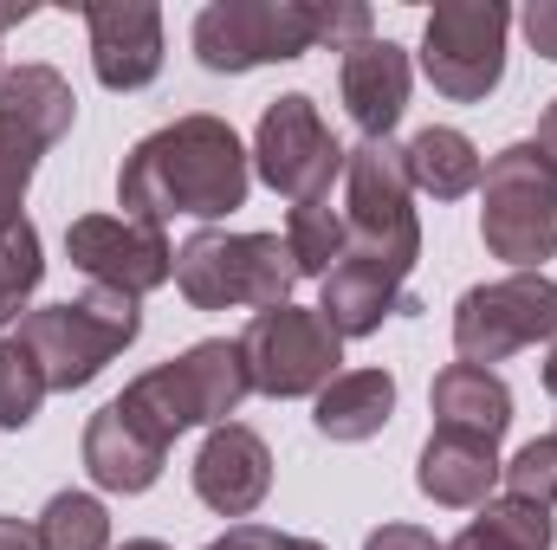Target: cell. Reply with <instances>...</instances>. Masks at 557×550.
<instances>
[{
    "label": "cell",
    "instance_id": "83f0119b",
    "mask_svg": "<svg viewBox=\"0 0 557 550\" xmlns=\"http://www.w3.org/2000/svg\"><path fill=\"white\" fill-rule=\"evenodd\" d=\"M46 149H52V142L33 137L20 117H7V111H0V227L26 221V214H20V201H26L33 168H39V155H46Z\"/></svg>",
    "mask_w": 557,
    "mask_h": 550
},
{
    "label": "cell",
    "instance_id": "8fae6325",
    "mask_svg": "<svg viewBox=\"0 0 557 550\" xmlns=\"http://www.w3.org/2000/svg\"><path fill=\"white\" fill-rule=\"evenodd\" d=\"M344 142L331 137V124L318 117V104L305 91H285L260 111V130H253V168L273 195L298 201H324L331 182L344 175Z\"/></svg>",
    "mask_w": 557,
    "mask_h": 550
},
{
    "label": "cell",
    "instance_id": "f1b7e54d",
    "mask_svg": "<svg viewBox=\"0 0 557 550\" xmlns=\"http://www.w3.org/2000/svg\"><path fill=\"white\" fill-rule=\"evenodd\" d=\"M499 479H506V499H525V505L552 512L557 505V434L525 440V447L499 466Z\"/></svg>",
    "mask_w": 557,
    "mask_h": 550
},
{
    "label": "cell",
    "instance_id": "8992f818",
    "mask_svg": "<svg viewBox=\"0 0 557 550\" xmlns=\"http://www.w3.org/2000/svg\"><path fill=\"white\" fill-rule=\"evenodd\" d=\"M344 227H350V253L376 260L396 278L416 273L421 260V221H416V182L396 142H357L344 155Z\"/></svg>",
    "mask_w": 557,
    "mask_h": 550
},
{
    "label": "cell",
    "instance_id": "d4e9b609",
    "mask_svg": "<svg viewBox=\"0 0 557 550\" xmlns=\"http://www.w3.org/2000/svg\"><path fill=\"white\" fill-rule=\"evenodd\" d=\"M39 545L46 550H111V518L91 492H52L39 512Z\"/></svg>",
    "mask_w": 557,
    "mask_h": 550
},
{
    "label": "cell",
    "instance_id": "cb8c5ba5",
    "mask_svg": "<svg viewBox=\"0 0 557 550\" xmlns=\"http://www.w3.org/2000/svg\"><path fill=\"white\" fill-rule=\"evenodd\" d=\"M285 247H292L298 278H324L344 253H350L344 208H331V195H324V201H298V208L285 214Z\"/></svg>",
    "mask_w": 557,
    "mask_h": 550
},
{
    "label": "cell",
    "instance_id": "f546056e",
    "mask_svg": "<svg viewBox=\"0 0 557 550\" xmlns=\"http://www.w3.org/2000/svg\"><path fill=\"white\" fill-rule=\"evenodd\" d=\"M208 550H324L318 538H292L273 525H227V538H214Z\"/></svg>",
    "mask_w": 557,
    "mask_h": 550
},
{
    "label": "cell",
    "instance_id": "7a4b0ae2",
    "mask_svg": "<svg viewBox=\"0 0 557 550\" xmlns=\"http://www.w3.org/2000/svg\"><path fill=\"white\" fill-rule=\"evenodd\" d=\"M253 396V376H247V357H240V337H208L195 350H182L175 363H156L143 370L137 383L117 396V409L137 421L143 434H156L162 447H175V434L188 427H227V414Z\"/></svg>",
    "mask_w": 557,
    "mask_h": 550
},
{
    "label": "cell",
    "instance_id": "ac0fdd59",
    "mask_svg": "<svg viewBox=\"0 0 557 550\" xmlns=\"http://www.w3.org/2000/svg\"><path fill=\"white\" fill-rule=\"evenodd\" d=\"M162 460H169V447L156 440V434H143L131 414L117 409H98L85 421V473L104 486V492H149L156 479H162Z\"/></svg>",
    "mask_w": 557,
    "mask_h": 550
},
{
    "label": "cell",
    "instance_id": "3957f363",
    "mask_svg": "<svg viewBox=\"0 0 557 550\" xmlns=\"http://www.w3.org/2000/svg\"><path fill=\"white\" fill-rule=\"evenodd\" d=\"M143 330V311L137 298H124V291H85V298H65V304H39V311H26L20 317V343L33 350V363L46 370V389H85V383H98L104 376V363L117 357V350H131Z\"/></svg>",
    "mask_w": 557,
    "mask_h": 550
},
{
    "label": "cell",
    "instance_id": "e575fe53",
    "mask_svg": "<svg viewBox=\"0 0 557 550\" xmlns=\"http://www.w3.org/2000/svg\"><path fill=\"white\" fill-rule=\"evenodd\" d=\"M545 389H552V402H557V337H552V357H545Z\"/></svg>",
    "mask_w": 557,
    "mask_h": 550
},
{
    "label": "cell",
    "instance_id": "d6a6232c",
    "mask_svg": "<svg viewBox=\"0 0 557 550\" xmlns=\"http://www.w3.org/2000/svg\"><path fill=\"white\" fill-rule=\"evenodd\" d=\"M0 550H46V545H39V525H26V518H7V512H0Z\"/></svg>",
    "mask_w": 557,
    "mask_h": 550
},
{
    "label": "cell",
    "instance_id": "484cf974",
    "mask_svg": "<svg viewBox=\"0 0 557 550\" xmlns=\"http://www.w3.org/2000/svg\"><path fill=\"white\" fill-rule=\"evenodd\" d=\"M46 260H39V227L33 221H13L0 227V324H13L26 311V298L39 291Z\"/></svg>",
    "mask_w": 557,
    "mask_h": 550
},
{
    "label": "cell",
    "instance_id": "5b68a950",
    "mask_svg": "<svg viewBox=\"0 0 557 550\" xmlns=\"http://www.w3.org/2000/svg\"><path fill=\"white\" fill-rule=\"evenodd\" d=\"M480 240L512 273H539L557 253V168L539 142H512L480 175Z\"/></svg>",
    "mask_w": 557,
    "mask_h": 550
},
{
    "label": "cell",
    "instance_id": "2e32d148",
    "mask_svg": "<svg viewBox=\"0 0 557 550\" xmlns=\"http://www.w3.org/2000/svg\"><path fill=\"white\" fill-rule=\"evenodd\" d=\"M499 447L493 440H473V434H454V427H434L421 440L416 460V486L434 499V505H454V512H473L493 499L499 486Z\"/></svg>",
    "mask_w": 557,
    "mask_h": 550
},
{
    "label": "cell",
    "instance_id": "5bb4252c",
    "mask_svg": "<svg viewBox=\"0 0 557 550\" xmlns=\"http://www.w3.org/2000/svg\"><path fill=\"white\" fill-rule=\"evenodd\" d=\"M91 72L104 91H143L162 72V13L149 0H91Z\"/></svg>",
    "mask_w": 557,
    "mask_h": 550
},
{
    "label": "cell",
    "instance_id": "9a60e30c",
    "mask_svg": "<svg viewBox=\"0 0 557 550\" xmlns=\"http://www.w3.org/2000/svg\"><path fill=\"white\" fill-rule=\"evenodd\" d=\"M337 91H344V111L350 124L370 142H389V130L403 124L409 111V52L396 39H363L344 52V72H337Z\"/></svg>",
    "mask_w": 557,
    "mask_h": 550
},
{
    "label": "cell",
    "instance_id": "ffe728a7",
    "mask_svg": "<svg viewBox=\"0 0 557 550\" xmlns=\"http://www.w3.org/2000/svg\"><path fill=\"white\" fill-rule=\"evenodd\" d=\"M396 414V376L389 370H344L331 389H318V434L337 440V447H357V440H376Z\"/></svg>",
    "mask_w": 557,
    "mask_h": 550
},
{
    "label": "cell",
    "instance_id": "603a6c76",
    "mask_svg": "<svg viewBox=\"0 0 557 550\" xmlns=\"http://www.w3.org/2000/svg\"><path fill=\"white\" fill-rule=\"evenodd\" d=\"M557 532H552V512L525 505V499H486L480 518L454 538L447 550H552Z\"/></svg>",
    "mask_w": 557,
    "mask_h": 550
},
{
    "label": "cell",
    "instance_id": "d6986e66",
    "mask_svg": "<svg viewBox=\"0 0 557 550\" xmlns=\"http://www.w3.org/2000/svg\"><path fill=\"white\" fill-rule=\"evenodd\" d=\"M428 409H434V427H454V434L499 447V434L512 427V389L480 363H447L428 389Z\"/></svg>",
    "mask_w": 557,
    "mask_h": 550
},
{
    "label": "cell",
    "instance_id": "1f68e13d",
    "mask_svg": "<svg viewBox=\"0 0 557 550\" xmlns=\"http://www.w3.org/2000/svg\"><path fill=\"white\" fill-rule=\"evenodd\" d=\"M363 550H447V545H434L421 525H383V532L363 538Z\"/></svg>",
    "mask_w": 557,
    "mask_h": 550
},
{
    "label": "cell",
    "instance_id": "52a82bcc",
    "mask_svg": "<svg viewBox=\"0 0 557 550\" xmlns=\"http://www.w3.org/2000/svg\"><path fill=\"white\" fill-rule=\"evenodd\" d=\"M324 46V0H214L195 13V59L208 72L285 65Z\"/></svg>",
    "mask_w": 557,
    "mask_h": 550
},
{
    "label": "cell",
    "instance_id": "836d02e7",
    "mask_svg": "<svg viewBox=\"0 0 557 550\" xmlns=\"http://www.w3.org/2000/svg\"><path fill=\"white\" fill-rule=\"evenodd\" d=\"M532 142H539V155L557 168V98L545 104V117H539V137H532Z\"/></svg>",
    "mask_w": 557,
    "mask_h": 550
},
{
    "label": "cell",
    "instance_id": "d590c367",
    "mask_svg": "<svg viewBox=\"0 0 557 550\" xmlns=\"http://www.w3.org/2000/svg\"><path fill=\"white\" fill-rule=\"evenodd\" d=\"M124 550H169V545H156V538H131Z\"/></svg>",
    "mask_w": 557,
    "mask_h": 550
},
{
    "label": "cell",
    "instance_id": "30bf717a",
    "mask_svg": "<svg viewBox=\"0 0 557 550\" xmlns=\"http://www.w3.org/2000/svg\"><path fill=\"white\" fill-rule=\"evenodd\" d=\"M240 357H247V376L260 396L273 402H298V396H318L331 389L344 370V337L305 311V304H273V311H253L247 337H240Z\"/></svg>",
    "mask_w": 557,
    "mask_h": 550
},
{
    "label": "cell",
    "instance_id": "277c9868",
    "mask_svg": "<svg viewBox=\"0 0 557 550\" xmlns=\"http://www.w3.org/2000/svg\"><path fill=\"white\" fill-rule=\"evenodd\" d=\"M175 285L195 311H234V304H253V311H273L292 304V247L278 234H227V227H201L182 240L175 253Z\"/></svg>",
    "mask_w": 557,
    "mask_h": 550
},
{
    "label": "cell",
    "instance_id": "4316f807",
    "mask_svg": "<svg viewBox=\"0 0 557 550\" xmlns=\"http://www.w3.org/2000/svg\"><path fill=\"white\" fill-rule=\"evenodd\" d=\"M52 389H46V370L33 363V350L7 330L0 337V427L7 434H20L33 414H39V402H46Z\"/></svg>",
    "mask_w": 557,
    "mask_h": 550
},
{
    "label": "cell",
    "instance_id": "9c48e42d",
    "mask_svg": "<svg viewBox=\"0 0 557 550\" xmlns=\"http://www.w3.org/2000/svg\"><path fill=\"white\" fill-rule=\"evenodd\" d=\"M557 337V285L545 273H506L493 285H473L460 291L454 304V350L460 363H506L532 343H552Z\"/></svg>",
    "mask_w": 557,
    "mask_h": 550
},
{
    "label": "cell",
    "instance_id": "7c38bea8",
    "mask_svg": "<svg viewBox=\"0 0 557 550\" xmlns=\"http://www.w3.org/2000/svg\"><path fill=\"white\" fill-rule=\"evenodd\" d=\"M65 253L98 291H124V298H143L175 278L169 234L137 214H78L65 227Z\"/></svg>",
    "mask_w": 557,
    "mask_h": 550
},
{
    "label": "cell",
    "instance_id": "e0dca14e",
    "mask_svg": "<svg viewBox=\"0 0 557 550\" xmlns=\"http://www.w3.org/2000/svg\"><path fill=\"white\" fill-rule=\"evenodd\" d=\"M396 311H416V298L403 291V278L376 260H357L344 253L331 273H324V298H318V317L337 330V337H376L383 317Z\"/></svg>",
    "mask_w": 557,
    "mask_h": 550
},
{
    "label": "cell",
    "instance_id": "ba28073f",
    "mask_svg": "<svg viewBox=\"0 0 557 550\" xmlns=\"http://www.w3.org/2000/svg\"><path fill=\"white\" fill-rule=\"evenodd\" d=\"M506 33L512 13L499 0H441L421 26V72L441 98L480 104L506 78Z\"/></svg>",
    "mask_w": 557,
    "mask_h": 550
},
{
    "label": "cell",
    "instance_id": "4dcf8cb0",
    "mask_svg": "<svg viewBox=\"0 0 557 550\" xmlns=\"http://www.w3.org/2000/svg\"><path fill=\"white\" fill-rule=\"evenodd\" d=\"M519 26H525L532 52H539V59H552V65H557V0H532V7L519 13Z\"/></svg>",
    "mask_w": 557,
    "mask_h": 550
},
{
    "label": "cell",
    "instance_id": "7402d4cb",
    "mask_svg": "<svg viewBox=\"0 0 557 550\" xmlns=\"http://www.w3.org/2000/svg\"><path fill=\"white\" fill-rule=\"evenodd\" d=\"M403 162H409V182H416L421 195H434V201H460V195H473L480 175H486L473 137H460V130H447V124H428V130L403 149Z\"/></svg>",
    "mask_w": 557,
    "mask_h": 550
},
{
    "label": "cell",
    "instance_id": "6da1fadb",
    "mask_svg": "<svg viewBox=\"0 0 557 550\" xmlns=\"http://www.w3.org/2000/svg\"><path fill=\"white\" fill-rule=\"evenodd\" d=\"M247 188H253V155L240 149L227 117H208V111L149 130L117 168L124 214L156 221V227L175 214L221 221V214L247 208Z\"/></svg>",
    "mask_w": 557,
    "mask_h": 550
},
{
    "label": "cell",
    "instance_id": "44dd1931",
    "mask_svg": "<svg viewBox=\"0 0 557 550\" xmlns=\"http://www.w3.org/2000/svg\"><path fill=\"white\" fill-rule=\"evenodd\" d=\"M0 111L20 117L33 137L59 142L78 124V91H72L65 72H52V65H13V72H0Z\"/></svg>",
    "mask_w": 557,
    "mask_h": 550
},
{
    "label": "cell",
    "instance_id": "4fadbf2b",
    "mask_svg": "<svg viewBox=\"0 0 557 550\" xmlns=\"http://www.w3.org/2000/svg\"><path fill=\"white\" fill-rule=\"evenodd\" d=\"M267 492H273V447L240 421L208 427V440L195 453V499L221 518H247V512H260Z\"/></svg>",
    "mask_w": 557,
    "mask_h": 550
}]
</instances>
